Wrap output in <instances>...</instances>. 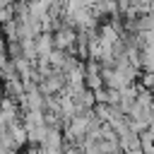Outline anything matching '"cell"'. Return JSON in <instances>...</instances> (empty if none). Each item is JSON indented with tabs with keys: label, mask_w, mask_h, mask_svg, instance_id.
Here are the masks:
<instances>
[{
	"label": "cell",
	"mask_w": 154,
	"mask_h": 154,
	"mask_svg": "<svg viewBox=\"0 0 154 154\" xmlns=\"http://www.w3.org/2000/svg\"><path fill=\"white\" fill-rule=\"evenodd\" d=\"M140 144H142V154H154V130L152 128L140 132Z\"/></svg>",
	"instance_id": "7a4b0ae2"
},
{
	"label": "cell",
	"mask_w": 154,
	"mask_h": 154,
	"mask_svg": "<svg viewBox=\"0 0 154 154\" xmlns=\"http://www.w3.org/2000/svg\"><path fill=\"white\" fill-rule=\"evenodd\" d=\"M43 154H63V149H43Z\"/></svg>",
	"instance_id": "3957f363"
},
{
	"label": "cell",
	"mask_w": 154,
	"mask_h": 154,
	"mask_svg": "<svg viewBox=\"0 0 154 154\" xmlns=\"http://www.w3.org/2000/svg\"><path fill=\"white\" fill-rule=\"evenodd\" d=\"M149 111H152V116H154V99H152V106H149Z\"/></svg>",
	"instance_id": "277c9868"
},
{
	"label": "cell",
	"mask_w": 154,
	"mask_h": 154,
	"mask_svg": "<svg viewBox=\"0 0 154 154\" xmlns=\"http://www.w3.org/2000/svg\"><path fill=\"white\" fill-rule=\"evenodd\" d=\"M53 43H55V48L72 53V51H75V43H77V29L63 22V24L53 31Z\"/></svg>",
	"instance_id": "6da1fadb"
}]
</instances>
